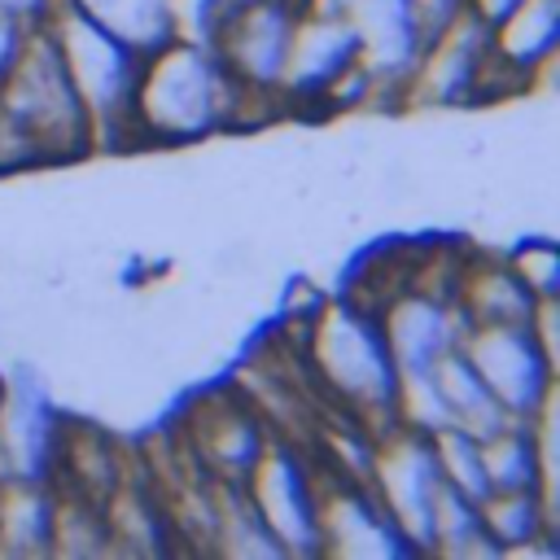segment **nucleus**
I'll list each match as a JSON object with an SVG mask.
<instances>
[{
  "mask_svg": "<svg viewBox=\"0 0 560 560\" xmlns=\"http://www.w3.org/2000/svg\"><path fill=\"white\" fill-rule=\"evenodd\" d=\"M490 48V31L468 13L442 39L424 44L407 70V114L416 109H468V88L481 52Z\"/></svg>",
  "mask_w": 560,
  "mask_h": 560,
  "instance_id": "nucleus-11",
  "label": "nucleus"
},
{
  "mask_svg": "<svg viewBox=\"0 0 560 560\" xmlns=\"http://www.w3.org/2000/svg\"><path fill=\"white\" fill-rule=\"evenodd\" d=\"M70 4L140 57L162 48L166 39H175V22H171L166 0H70Z\"/></svg>",
  "mask_w": 560,
  "mask_h": 560,
  "instance_id": "nucleus-19",
  "label": "nucleus"
},
{
  "mask_svg": "<svg viewBox=\"0 0 560 560\" xmlns=\"http://www.w3.org/2000/svg\"><path fill=\"white\" fill-rule=\"evenodd\" d=\"M481 534L494 556H556L560 551V503L542 490H490L477 499Z\"/></svg>",
  "mask_w": 560,
  "mask_h": 560,
  "instance_id": "nucleus-14",
  "label": "nucleus"
},
{
  "mask_svg": "<svg viewBox=\"0 0 560 560\" xmlns=\"http://www.w3.org/2000/svg\"><path fill=\"white\" fill-rule=\"evenodd\" d=\"M44 26L57 44L61 70L88 114L92 127V158H131L140 153V136L131 122V96L140 79V52L122 39L88 22L70 0H52Z\"/></svg>",
  "mask_w": 560,
  "mask_h": 560,
  "instance_id": "nucleus-3",
  "label": "nucleus"
},
{
  "mask_svg": "<svg viewBox=\"0 0 560 560\" xmlns=\"http://www.w3.org/2000/svg\"><path fill=\"white\" fill-rule=\"evenodd\" d=\"M402 18L411 31L416 52L433 39H442L459 18H468V0H402Z\"/></svg>",
  "mask_w": 560,
  "mask_h": 560,
  "instance_id": "nucleus-26",
  "label": "nucleus"
},
{
  "mask_svg": "<svg viewBox=\"0 0 560 560\" xmlns=\"http://www.w3.org/2000/svg\"><path fill=\"white\" fill-rule=\"evenodd\" d=\"M499 254L534 298H560V245L551 232H529Z\"/></svg>",
  "mask_w": 560,
  "mask_h": 560,
  "instance_id": "nucleus-24",
  "label": "nucleus"
},
{
  "mask_svg": "<svg viewBox=\"0 0 560 560\" xmlns=\"http://www.w3.org/2000/svg\"><path fill=\"white\" fill-rule=\"evenodd\" d=\"M166 4H171V22L179 39L214 44V35L223 31V22L232 18L241 0H166Z\"/></svg>",
  "mask_w": 560,
  "mask_h": 560,
  "instance_id": "nucleus-25",
  "label": "nucleus"
},
{
  "mask_svg": "<svg viewBox=\"0 0 560 560\" xmlns=\"http://www.w3.org/2000/svg\"><path fill=\"white\" fill-rule=\"evenodd\" d=\"M52 542V486L48 481H0V556L26 560L48 556Z\"/></svg>",
  "mask_w": 560,
  "mask_h": 560,
  "instance_id": "nucleus-16",
  "label": "nucleus"
},
{
  "mask_svg": "<svg viewBox=\"0 0 560 560\" xmlns=\"http://www.w3.org/2000/svg\"><path fill=\"white\" fill-rule=\"evenodd\" d=\"M459 350L512 420H529L556 394L560 368L542 354L529 324H468Z\"/></svg>",
  "mask_w": 560,
  "mask_h": 560,
  "instance_id": "nucleus-8",
  "label": "nucleus"
},
{
  "mask_svg": "<svg viewBox=\"0 0 560 560\" xmlns=\"http://www.w3.org/2000/svg\"><path fill=\"white\" fill-rule=\"evenodd\" d=\"M249 508L280 542L284 556H319V503H324V468L311 446L276 442L241 481Z\"/></svg>",
  "mask_w": 560,
  "mask_h": 560,
  "instance_id": "nucleus-5",
  "label": "nucleus"
},
{
  "mask_svg": "<svg viewBox=\"0 0 560 560\" xmlns=\"http://www.w3.org/2000/svg\"><path fill=\"white\" fill-rule=\"evenodd\" d=\"M429 556H455V560H481L494 556V547L481 534L477 499L442 486L433 503V534H429Z\"/></svg>",
  "mask_w": 560,
  "mask_h": 560,
  "instance_id": "nucleus-21",
  "label": "nucleus"
},
{
  "mask_svg": "<svg viewBox=\"0 0 560 560\" xmlns=\"http://www.w3.org/2000/svg\"><path fill=\"white\" fill-rule=\"evenodd\" d=\"M171 433L179 438V446L188 451V459L214 477V481H245L249 468L262 459V451L271 446L267 424L258 420V411L232 389V381L192 394L179 407V420L171 424Z\"/></svg>",
  "mask_w": 560,
  "mask_h": 560,
  "instance_id": "nucleus-7",
  "label": "nucleus"
},
{
  "mask_svg": "<svg viewBox=\"0 0 560 560\" xmlns=\"http://www.w3.org/2000/svg\"><path fill=\"white\" fill-rule=\"evenodd\" d=\"M481 459H486L490 490H542V459H538L529 420H508L503 429L481 438Z\"/></svg>",
  "mask_w": 560,
  "mask_h": 560,
  "instance_id": "nucleus-20",
  "label": "nucleus"
},
{
  "mask_svg": "<svg viewBox=\"0 0 560 560\" xmlns=\"http://www.w3.org/2000/svg\"><path fill=\"white\" fill-rule=\"evenodd\" d=\"M319 459V455H315ZM324 468V464H319ZM319 556H359V560H381V556H407L398 529L381 512L368 486L346 481L324 468V503H319Z\"/></svg>",
  "mask_w": 560,
  "mask_h": 560,
  "instance_id": "nucleus-13",
  "label": "nucleus"
},
{
  "mask_svg": "<svg viewBox=\"0 0 560 560\" xmlns=\"http://www.w3.org/2000/svg\"><path fill=\"white\" fill-rule=\"evenodd\" d=\"M490 48L516 70L534 74L560 52V0H521L503 22L490 26Z\"/></svg>",
  "mask_w": 560,
  "mask_h": 560,
  "instance_id": "nucleus-17",
  "label": "nucleus"
},
{
  "mask_svg": "<svg viewBox=\"0 0 560 560\" xmlns=\"http://www.w3.org/2000/svg\"><path fill=\"white\" fill-rule=\"evenodd\" d=\"M433 381H438V394H442L446 416H451L455 429H468V433H477V438H490L494 429H503V424L512 420V416L503 411V402L486 389V381L477 376V368L464 359L459 346L438 359Z\"/></svg>",
  "mask_w": 560,
  "mask_h": 560,
  "instance_id": "nucleus-18",
  "label": "nucleus"
},
{
  "mask_svg": "<svg viewBox=\"0 0 560 560\" xmlns=\"http://www.w3.org/2000/svg\"><path fill=\"white\" fill-rule=\"evenodd\" d=\"M232 74L210 44L166 39L140 57V79L131 96V122L140 153H184L223 136Z\"/></svg>",
  "mask_w": 560,
  "mask_h": 560,
  "instance_id": "nucleus-1",
  "label": "nucleus"
},
{
  "mask_svg": "<svg viewBox=\"0 0 560 560\" xmlns=\"http://www.w3.org/2000/svg\"><path fill=\"white\" fill-rule=\"evenodd\" d=\"M433 459H438V472H442V486L468 494V499H486L490 494V481H486V459H481V438L468 433V429H438L433 438Z\"/></svg>",
  "mask_w": 560,
  "mask_h": 560,
  "instance_id": "nucleus-23",
  "label": "nucleus"
},
{
  "mask_svg": "<svg viewBox=\"0 0 560 560\" xmlns=\"http://www.w3.org/2000/svg\"><path fill=\"white\" fill-rule=\"evenodd\" d=\"M534 293L512 276L499 249L464 245L459 280H455V306L468 324H529Z\"/></svg>",
  "mask_w": 560,
  "mask_h": 560,
  "instance_id": "nucleus-15",
  "label": "nucleus"
},
{
  "mask_svg": "<svg viewBox=\"0 0 560 560\" xmlns=\"http://www.w3.org/2000/svg\"><path fill=\"white\" fill-rule=\"evenodd\" d=\"M302 363H306V381L324 411L350 416L376 433L394 424L398 368L385 350L376 311L341 293L328 298V306L315 315L306 332Z\"/></svg>",
  "mask_w": 560,
  "mask_h": 560,
  "instance_id": "nucleus-2",
  "label": "nucleus"
},
{
  "mask_svg": "<svg viewBox=\"0 0 560 560\" xmlns=\"http://www.w3.org/2000/svg\"><path fill=\"white\" fill-rule=\"evenodd\" d=\"M354 57H359V35H354L350 18H319V13H302L298 9V31H293L284 83H280V96L289 105V122H306L311 101Z\"/></svg>",
  "mask_w": 560,
  "mask_h": 560,
  "instance_id": "nucleus-12",
  "label": "nucleus"
},
{
  "mask_svg": "<svg viewBox=\"0 0 560 560\" xmlns=\"http://www.w3.org/2000/svg\"><path fill=\"white\" fill-rule=\"evenodd\" d=\"M48 556H109V529H105V512L101 503L70 494V490H52V542Z\"/></svg>",
  "mask_w": 560,
  "mask_h": 560,
  "instance_id": "nucleus-22",
  "label": "nucleus"
},
{
  "mask_svg": "<svg viewBox=\"0 0 560 560\" xmlns=\"http://www.w3.org/2000/svg\"><path fill=\"white\" fill-rule=\"evenodd\" d=\"M4 394H9V385H4V372H0V402H4Z\"/></svg>",
  "mask_w": 560,
  "mask_h": 560,
  "instance_id": "nucleus-31",
  "label": "nucleus"
},
{
  "mask_svg": "<svg viewBox=\"0 0 560 560\" xmlns=\"http://www.w3.org/2000/svg\"><path fill=\"white\" fill-rule=\"evenodd\" d=\"M0 105L31 136L44 171L79 166L92 158L88 114H83V105H79V96L61 70L57 44H52L44 22L26 26L22 52H18L13 70L0 79Z\"/></svg>",
  "mask_w": 560,
  "mask_h": 560,
  "instance_id": "nucleus-4",
  "label": "nucleus"
},
{
  "mask_svg": "<svg viewBox=\"0 0 560 560\" xmlns=\"http://www.w3.org/2000/svg\"><path fill=\"white\" fill-rule=\"evenodd\" d=\"M328 289L315 280V276H306V271H293L284 284H280V319H289V324H315V315L328 306Z\"/></svg>",
  "mask_w": 560,
  "mask_h": 560,
  "instance_id": "nucleus-27",
  "label": "nucleus"
},
{
  "mask_svg": "<svg viewBox=\"0 0 560 560\" xmlns=\"http://www.w3.org/2000/svg\"><path fill=\"white\" fill-rule=\"evenodd\" d=\"M22 39H26V26L13 22V18H0V79L13 70V61L22 52Z\"/></svg>",
  "mask_w": 560,
  "mask_h": 560,
  "instance_id": "nucleus-28",
  "label": "nucleus"
},
{
  "mask_svg": "<svg viewBox=\"0 0 560 560\" xmlns=\"http://www.w3.org/2000/svg\"><path fill=\"white\" fill-rule=\"evenodd\" d=\"M293 31H298V0H241L210 48L219 52L232 79L254 88H280Z\"/></svg>",
  "mask_w": 560,
  "mask_h": 560,
  "instance_id": "nucleus-10",
  "label": "nucleus"
},
{
  "mask_svg": "<svg viewBox=\"0 0 560 560\" xmlns=\"http://www.w3.org/2000/svg\"><path fill=\"white\" fill-rule=\"evenodd\" d=\"M376 324H381V337H385V350H389L398 376L433 372L438 359L451 354L468 332V319L459 315V306L451 298L416 289V284L389 293L376 306Z\"/></svg>",
  "mask_w": 560,
  "mask_h": 560,
  "instance_id": "nucleus-9",
  "label": "nucleus"
},
{
  "mask_svg": "<svg viewBox=\"0 0 560 560\" xmlns=\"http://www.w3.org/2000/svg\"><path fill=\"white\" fill-rule=\"evenodd\" d=\"M516 4H521V0H468V13L490 31V26H494V22H503Z\"/></svg>",
  "mask_w": 560,
  "mask_h": 560,
  "instance_id": "nucleus-30",
  "label": "nucleus"
},
{
  "mask_svg": "<svg viewBox=\"0 0 560 560\" xmlns=\"http://www.w3.org/2000/svg\"><path fill=\"white\" fill-rule=\"evenodd\" d=\"M48 4L52 0H0V18H13L22 26H35V22H44Z\"/></svg>",
  "mask_w": 560,
  "mask_h": 560,
  "instance_id": "nucleus-29",
  "label": "nucleus"
},
{
  "mask_svg": "<svg viewBox=\"0 0 560 560\" xmlns=\"http://www.w3.org/2000/svg\"><path fill=\"white\" fill-rule=\"evenodd\" d=\"M368 490L398 529L407 556H429L433 503L442 490V472L433 459V442L416 429L389 424L376 433V455L368 472Z\"/></svg>",
  "mask_w": 560,
  "mask_h": 560,
  "instance_id": "nucleus-6",
  "label": "nucleus"
}]
</instances>
